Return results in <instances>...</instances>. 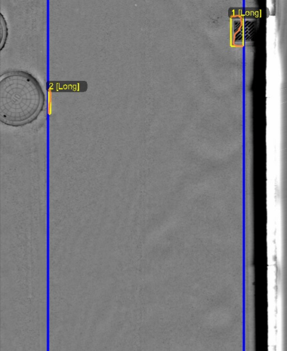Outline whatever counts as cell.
Wrapping results in <instances>:
<instances>
[{
    "label": "cell",
    "mask_w": 287,
    "mask_h": 351,
    "mask_svg": "<svg viewBox=\"0 0 287 351\" xmlns=\"http://www.w3.org/2000/svg\"><path fill=\"white\" fill-rule=\"evenodd\" d=\"M45 94L38 80L20 70L0 76V121L12 127L32 123L45 106Z\"/></svg>",
    "instance_id": "cell-1"
}]
</instances>
